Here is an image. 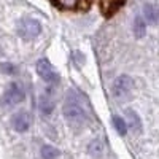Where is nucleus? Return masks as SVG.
<instances>
[{
	"instance_id": "obj_1",
	"label": "nucleus",
	"mask_w": 159,
	"mask_h": 159,
	"mask_svg": "<svg viewBox=\"0 0 159 159\" xmlns=\"http://www.w3.org/2000/svg\"><path fill=\"white\" fill-rule=\"evenodd\" d=\"M62 115L70 124H83L86 121V111L76 100L75 94H69L67 100L62 105Z\"/></svg>"
},
{
	"instance_id": "obj_2",
	"label": "nucleus",
	"mask_w": 159,
	"mask_h": 159,
	"mask_svg": "<svg viewBox=\"0 0 159 159\" xmlns=\"http://www.w3.org/2000/svg\"><path fill=\"white\" fill-rule=\"evenodd\" d=\"M42 22L35 18H24L19 21V25H18V35L29 42V40H34L37 38L40 34H42Z\"/></svg>"
},
{
	"instance_id": "obj_3",
	"label": "nucleus",
	"mask_w": 159,
	"mask_h": 159,
	"mask_svg": "<svg viewBox=\"0 0 159 159\" xmlns=\"http://www.w3.org/2000/svg\"><path fill=\"white\" fill-rule=\"evenodd\" d=\"M24 99H25V92L22 86L16 81H11L2 96V105L3 107H15V105L21 103Z\"/></svg>"
},
{
	"instance_id": "obj_4",
	"label": "nucleus",
	"mask_w": 159,
	"mask_h": 159,
	"mask_svg": "<svg viewBox=\"0 0 159 159\" xmlns=\"http://www.w3.org/2000/svg\"><path fill=\"white\" fill-rule=\"evenodd\" d=\"M35 70H37L38 76L42 78L45 83H49V84H57L59 83V73L54 70L52 64L46 57H42V59L37 61Z\"/></svg>"
},
{
	"instance_id": "obj_5",
	"label": "nucleus",
	"mask_w": 159,
	"mask_h": 159,
	"mask_svg": "<svg viewBox=\"0 0 159 159\" xmlns=\"http://www.w3.org/2000/svg\"><path fill=\"white\" fill-rule=\"evenodd\" d=\"M132 89H134V80L129 75H119L115 81H113V88L111 92L116 99H126L130 96Z\"/></svg>"
},
{
	"instance_id": "obj_6",
	"label": "nucleus",
	"mask_w": 159,
	"mask_h": 159,
	"mask_svg": "<svg viewBox=\"0 0 159 159\" xmlns=\"http://www.w3.org/2000/svg\"><path fill=\"white\" fill-rule=\"evenodd\" d=\"M52 7L62 11H88L91 0H49Z\"/></svg>"
},
{
	"instance_id": "obj_7",
	"label": "nucleus",
	"mask_w": 159,
	"mask_h": 159,
	"mask_svg": "<svg viewBox=\"0 0 159 159\" xmlns=\"http://www.w3.org/2000/svg\"><path fill=\"white\" fill-rule=\"evenodd\" d=\"M127 0H99V10L103 18H113L116 13L126 5Z\"/></svg>"
},
{
	"instance_id": "obj_8",
	"label": "nucleus",
	"mask_w": 159,
	"mask_h": 159,
	"mask_svg": "<svg viewBox=\"0 0 159 159\" xmlns=\"http://www.w3.org/2000/svg\"><path fill=\"white\" fill-rule=\"evenodd\" d=\"M30 124H32V118L27 111H19L16 115H13V118H11L13 129H15L16 132H21V134L27 132L30 129Z\"/></svg>"
},
{
	"instance_id": "obj_9",
	"label": "nucleus",
	"mask_w": 159,
	"mask_h": 159,
	"mask_svg": "<svg viewBox=\"0 0 159 159\" xmlns=\"http://www.w3.org/2000/svg\"><path fill=\"white\" fill-rule=\"evenodd\" d=\"M126 116H127V129L130 127L134 132H137V134H140L142 129H143V124H142V118L139 116V113L135 110H132V108H127L126 110Z\"/></svg>"
},
{
	"instance_id": "obj_10",
	"label": "nucleus",
	"mask_w": 159,
	"mask_h": 159,
	"mask_svg": "<svg viewBox=\"0 0 159 159\" xmlns=\"http://www.w3.org/2000/svg\"><path fill=\"white\" fill-rule=\"evenodd\" d=\"M52 110H54V99H52L51 89H49L40 97V111L43 115H49L52 113Z\"/></svg>"
},
{
	"instance_id": "obj_11",
	"label": "nucleus",
	"mask_w": 159,
	"mask_h": 159,
	"mask_svg": "<svg viewBox=\"0 0 159 159\" xmlns=\"http://www.w3.org/2000/svg\"><path fill=\"white\" fill-rule=\"evenodd\" d=\"M157 8L153 5V3H147V5H143V16L142 18H145L147 21L145 22H150V24H157Z\"/></svg>"
},
{
	"instance_id": "obj_12",
	"label": "nucleus",
	"mask_w": 159,
	"mask_h": 159,
	"mask_svg": "<svg viewBox=\"0 0 159 159\" xmlns=\"http://www.w3.org/2000/svg\"><path fill=\"white\" fill-rule=\"evenodd\" d=\"M132 32H134V35L137 38H143L147 35V22H145V19L142 16H135L134 24H132Z\"/></svg>"
},
{
	"instance_id": "obj_13",
	"label": "nucleus",
	"mask_w": 159,
	"mask_h": 159,
	"mask_svg": "<svg viewBox=\"0 0 159 159\" xmlns=\"http://www.w3.org/2000/svg\"><path fill=\"white\" fill-rule=\"evenodd\" d=\"M40 154H42V159H57L61 156V151L52 147V145H43L42 148H40Z\"/></svg>"
},
{
	"instance_id": "obj_14",
	"label": "nucleus",
	"mask_w": 159,
	"mask_h": 159,
	"mask_svg": "<svg viewBox=\"0 0 159 159\" xmlns=\"http://www.w3.org/2000/svg\"><path fill=\"white\" fill-rule=\"evenodd\" d=\"M111 121H113V127H115V130H116L121 137H124V135L127 134V124H126V119L121 118L119 115H113V116H111Z\"/></svg>"
},
{
	"instance_id": "obj_15",
	"label": "nucleus",
	"mask_w": 159,
	"mask_h": 159,
	"mask_svg": "<svg viewBox=\"0 0 159 159\" xmlns=\"http://www.w3.org/2000/svg\"><path fill=\"white\" fill-rule=\"evenodd\" d=\"M88 153L94 157H102L103 156V143L100 140H92L89 143V148H88Z\"/></svg>"
}]
</instances>
